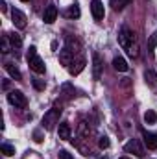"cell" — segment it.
I'll return each mask as SVG.
<instances>
[{
    "label": "cell",
    "mask_w": 157,
    "mask_h": 159,
    "mask_svg": "<svg viewBox=\"0 0 157 159\" xmlns=\"http://www.w3.org/2000/svg\"><path fill=\"white\" fill-rule=\"evenodd\" d=\"M98 146L104 150V148H109V139L107 137H100V141H98Z\"/></svg>",
    "instance_id": "cell-25"
},
{
    "label": "cell",
    "mask_w": 157,
    "mask_h": 159,
    "mask_svg": "<svg viewBox=\"0 0 157 159\" xmlns=\"http://www.w3.org/2000/svg\"><path fill=\"white\" fill-rule=\"evenodd\" d=\"M120 159H128V157H120Z\"/></svg>",
    "instance_id": "cell-29"
},
{
    "label": "cell",
    "mask_w": 157,
    "mask_h": 159,
    "mask_svg": "<svg viewBox=\"0 0 157 159\" xmlns=\"http://www.w3.org/2000/svg\"><path fill=\"white\" fill-rule=\"evenodd\" d=\"M59 61H61V65L70 67V65H72V61H74V54L65 46L63 50H59Z\"/></svg>",
    "instance_id": "cell-10"
},
{
    "label": "cell",
    "mask_w": 157,
    "mask_h": 159,
    "mask_svg": "<svg viewBox=\"0 0 157 159\" xmlns=\"http://www.w3.org/2000/svg\"><path fill=\"white\" fill-rule=\"evenodd\" d=\"M144 122H146V124H155V122H157V115H155V111L148 109V111L144 113Z\"/></svg>",
    "instance_id": "cell-20"
},
{
    "label": "cell",
    "mask_w": 157,
    "mask_h": 159,
    "mask_svg": "<svg viewBox=\"0 0 157 159\" xmlns=\"http://www.w3.org/2000/svg\"><path fill=\"white\" fill-rule=\"evenodd\" d=\"M20 2H30V0H20Z\"/></svg>",
    "instance_id": "cell-28"
},
{
    "label": "cell",
    "mask_w": 157,
    "mask_h": 159,
    "mask_svg": "<svg viewBox=\"0 0 157 159\" xmlns=\"http://www.w3.org/2000/svg\"><path fill=\"white\" fill-rule=\"evenodd\" d=\"M148 46H150V52H154V48L157 46V32L150 37V43H148Z\"/></svg>",
    "instance_id": "cell-24"
},
{
    "label": "cell",
    "mask_w": 157,
    "mask_h": 159,
    "mask_svg": "<svg viewBox=\"0 0 157 159\" xmlns=\"http://www.w3.org/2000/svg\"><path fill=\"white\" fill-rule=\"evenodd\" d=\"M124 150H126L128 154H135L137 157H144V148H142V144H141L139 139H131V141H128V143L124 144Z\"/></svg>",
    "instance_id": "cell-5"
},
{
    "label": "cell",
    "mask_w": 157,
    "mask_h": 159,
    "mask_svg": "<svg viewBox=\"0 0 157 159\" xmlns=\"http://www.w3.org/2000/svg\"><path fill=\"white\" fill-rule=\"evenodd\" d=\"M59 115H61V109L59 107H52L44 117H43V126L46 129H52L57 122H59Z\"/></svg>",
    "instance_id": "cell-3"
},
{
    "label": "cell",
    "mask_w": 157,
    "mask_h": 159,
    "mask_svg": "<svg viewBox=\"0 0 157 159\" xmlns=\"http://www.w3.org/2000/svg\"><path fill=\"white\" fill-rule=\"evenodd\" d=\"M67 48L72 52V54H78L79 50H81V43H79L76 37H72V35H69L67 37Z\"/></svg>",
    "instance_id": "cell-14"
},
{
    "label": "cell",
    "mask_w": 157,
    "mask_h": 159,
    "mask_svg": "<svg viewBox=\"0 0 157 159\" xmlns=\"http://www.w3.org/2000/svg\"><path fill=\"white\" fill-rule=\"evenodd\" d=\"M26 59H28V65H30V69H32L34 72H37V74H44L46 67H44V61L41 59V56L37 54V48H35V46H30V48H28V56H26Z\"/></svg>",
    "instance_id": "cell-1"
},
{
    "label": "cell",
    "mask_w": 157,
    "mask_h": 159,
    "mask_svg": "<svg viewBox=\"0 0 157 159\" xmlns=\"http://www.w3.org/2000/svg\"><path fill=\"white\" fill-rule=\"evenodd\" d=\"M102 69H104V63H102V57L98 52H92V76L94 80L102 78Z\"/></svg>",
    "instance_id": "cell-6"
},
{
    "label": "cell",
    "mask_w": 157,
    "mask_h": 159,
    "mask_svg": "<svg viewBox=\"0 0 157 159\" xmlns=\"http://www.w3.org/2000/svg\"><path fill=\"white\" fill-rule=\"evenodd\" d=\"M4 69H6V72H7V74H9L13 80H22L20 70H19V69H17L13 63H6V65H4Z\"/></svg>",
    "instance_id": "cell-15"
},
{
    "label": "cell",
    "mask_w": 157,
    "mask_h": 159,
    "mask_svg": "<svg viewBox=\"0 0 157 159\" xmlns=\"http://www.w3.org/2000/svg\"><path fill=\"white\" fill-rule=\"evenodd\" d=\"M113 67H115V70H118V72H126V70L129 69L128 63H126V59L120 57V56H117V57L113 59Z\"/></svg>",
    "instance_id": "cell-16"
},
{
    "label": "cell",
    "mask_w": 157,
    "mask_h": 159,
    "mask_svg": "<svg viewBox=\"0 0 157 159\" xmlns=\"http://www.w3.org/2000/svg\"><path fill=\"white\" fill-rule=\"evenodd\" d=\"M0 150H2V154H4V156H7V157L15 154V148H13L11 144H7V143H4V144L0 146Z\"/></svg>",
    "instance_id": "cell-22"
},
{
    "label": "cell",
    "mask_w": 157,
    "mask_h": 159,
    "mask_svg": "<svg viewBox=\"0 0 157 159\" xmlns=\"http://www.w3.org/2000/svg\"><path fill=\"white\" fill-rule=\"evenodd\" d=\"M135 43H137V37H135V34H133L129 28L124 26V28L118 32V44H120L124 50H128V48H129L131 44H135Z\"/></svg>",
    "instance_id": "cell-2"
},
{
    "label": "cell",
    "mask_w": 157,
    "mask_h": 159,
    "mask_svg": "<svg viewBox=\"0 0 157 159\" xmlns=\"http://www.w3.org/2000/svg\"><path fill=\"white\" fill-rule=\"evenodd\" d=\"M67 15H69V17H74V19H76V17H79L78 6H76V4H74V6H70V7H69V11H67Z\"/></svg>",
    "instance_id": "cell-23"
},
{
    "label": "cell",
    "mask_w": 157,
    "mask_h": 159,
    "mask_svg": "<svg viewBox=\"0 0 157 159\" xmlns=\"http://www.w3.org/2000/svg\"><path fill=\"white\" fill-rule=\"evenodd\" d=\"M144 80H146V83H148V85H152V87L157 85V74L152 70V69H148V70L144 72Z\"/></svg>",
    "instance_id": "cell-19"
},
{
    "label": "cell",
    "mask_w": 157,
    "mask_h": 159,
    "mask_svg": "<svg viewBox=\"0 0 157 159\" xmlns=\"http://www.w3.org/2000/svg\"><path fill=\"white\" fill-rule=\"evenodd\" d=\"M7 102H9L11 106H15V107H20V109H24V107L28 106V100H26V96H24L20 91H11V93H7Z\"/></svg>",
    "instance_id": "cell-4"
},
{
    "label": "cell",
    "mask_w": 157,
    "mask_h": 159,
    "mask_svg": "<svg viewBox=\"0 0 157 159\" xmlns=\"http://www.w3.org/2000/svg\"><path fill=\"white\" fill-rule=\"evenodd\" d=\"M11 19H13L15 28H19V30H24L26 28V15L20 9H13L11 11Z\"/></svg>",
    "instance_id": "cell-7"
},
{
    "label": "cell",
    "mask_w": 157,
    "mask_h": 159,
    "mask_svg": "<svg viewBox=\"0 0 157 159\" xmlns=\"http://www.w3.org/2000/svg\"><path fill=\"white\" fill-rule=\"evenodd\" d=\"M56 19H57V7H56L54 4L46 6V7H44V13H43V20H44L46 24H52Z\"/></svg>",
    "instance_id": "cell-9"
},
{
    "label": "cell",
    "mask_w": 157,
    "mask_h": 159,
    "mask_svg": "<svg viewBox=\"0 0 157 159\" xmlns=\"http://www.w3.org/2000/svg\"><path fill=\"white\" fill-rule=\"evenodd\" d=\"M0 46H2V52H4V54L11 52L13 44H11V41H9V35H7V34H6V35H2V41H0Z\"/></svg>",
    "instance_id": "cell-17"
},
{
    "label": "cell",
    "mask_w": 157,
    "mask_h": 159,
    "mask_svg": "<svg viewBox=\"0 0 157 159\" xmlns=\"http://www.w3.org/2000/svg\"><path fill=\"white\" fill-rule=\"evenodd\" d=\"M57 157H59V159H74L72 156H70V154H69V152H67V150H59Z\"/></svg>",
    "instance_id": "cell-26"
},
{
    "label": "cell",
    "mask_w": 157,
    "mask_h": 159,
    "mask_svg": "<svg viewBox=\"0 0 157 159\" xmlns=\"http://www.w3.org/2000/svg\"><path fill=\"white\" fill-rule=\"evenodd\" d=\"M57 133H59V139L69 141V139H70V133H72L70 124H69V122H61V124H59V128H57Z\"/></svg>",
    "instance_id": "cell-13"
},
{
    "label": "cell",
    "mask_w": 157,
    "mask_h": 159,
    "mask_svg": "<svg viewBox=\"0 0 157 159\" xmlns=\"http://www.w3.org/2000/svg\"><path fill=\"white\" fill-rule=\"evenodd\" d=\"M34 85H35L37 89H44V83H43V81H39V80H34Z\"/></svg>",
    "instance_id": "cell-27"
},
{
    "label": "cell",
    "mask_w": 157,
    "mask_h": 159,
    "mask_svg": "<svg viewBox=\"0 0 157 159\" xmlns=\"http://www.w3.org/2000/svg\"><path fill=\"white\" fill-rule=\"evenodd\" d=\"M83 69H85V57H83V56H79L78 59H74V61H72V65L69 67V70H70V74H72V76L79 74Z\"/></svg>",
    "instance_id": "cell-11"
},
{
    "label": "cell",
    "mask_w": 157,
    "mask_h": 159,
    "mask_svg": "<svg viewBox=\"0 0 157 159\" xmlns=\"http://www.w3.org/2000/svg\"><path fill=\"white\" fill-rule=\"evenodd\" d=\"M91 13H92V17H94L96 20H102V19L105 17L104 4H102L100 0H92V2H91Z\"/></svg>",
    "instance_id": "cell-8"
},
{
    "label": "cell",
    "mask_w": 157,
    "mask_h": 159,
    "mask_svg": "<svg viewBox=\"0 0 157 159\" xmlns=\"http://www.w3.org/2000/svg\"><path fill=\"white\" fill-rule=\"evenodd\" d=\"M7 35H9V41H11L13 48H19V46L22 44V39H20V35H19V34H7Z\"/></svg>",
    "instance_id": "cell-21"
},
{
    "label": "cell",
    "mask_w": 157,
    "mask_h": 159,
    "mask_svg": "<svg viewBox=\"0 0 157 159\" xmlns=\"http://www.w3.org/2000/svg\"><path fill=\"white\" fill-rule=\"evenodd\" d=\"M142 137H144V143L150 150H157V133H150V131H142Z\"/></svg>",
    "instance_id": "cell-12"
},
{
    "label": "cell",
    "mask_w": 157,
    "mask_h": 159,
    "mask_svg": "<svg viewBox=\"0 0 157 159\" xmlns=\"http://www.w3.org/2000/svg\"><path fill=\"white\" fill-rule=\"evenodd\" d=\"M129 2H131V0H109V6H111L115 11H120V9H124Z\"/></svg>",
    "instance_id": "cell-18"
}]
</instances>
